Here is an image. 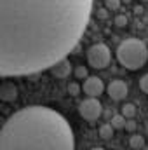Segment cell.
I'll list each match as a JSON object with an SVG mask.
<instances>
[{
    "mask_svg": "<svg viewBox=\"0 0 148 150\" xmlns=\"http://www.w3.org/2000/svg\"><path fill=\"white\" fill-rule=\"evenodd\" d=\"M78 113L85 120H98L101 115V103L98 101V98H87L78 105Z\"/></svg>",
    "mask_w": 148,
    "mask_h": 150,
    "instance_id": "5b68a950",
    "label": "cell"
},
{
    "mask_svg": "<svg viewBox=\"0 0 148 150\" xmlns=\"http://www.w3.org/2000/svg\"><path fill=\"white\" fill-rule=\"evenodd\" d=\"M0 150H75L70 122L49 107H26L0 129Z\"/></svg>",
    "mask_w": 148,
    "mask_h": 150,
    "instance_id": "7a4b0ae2",
    "label": "cell"
},
{
    "mask_svg": "<svg viewBox=\"0 0 148 150\" xmlns=\"http://www.w3.org/2000/svg\"><path fill=\"white\" fill-rule=\"evenodd\" d=\"M111 52L106 44H94L87 49V63L96 70H103L110 65Z\"/></svg>",
    "mask_w": 148,
    "mask_h": 150,
    "instance_id": "277c9868",
    "label": "cell"
},
{
    "mask_svg": "<svg viewBox=\"0 0 148 150\" xmlns=\"http://www.w3.org/2000/svg\"><path fill=\"white\" fill-rule=\"evenodd\" d=\"M106 93H108V96L113 101H122L127 96V84L124 80H120V79H115L108 84Z\"/></svg>",
    "mask_w": 148,
    "mask_h": 150,
    "instance_id": "52a82bcc",
    "label": "cell"
},
{
    "mask_svg": "<svg viewBox=\"0 0 148 150\" xmlns=\"http://www.w3.org/2000/svg\"><path fill=\"white\" fill-rule=\"evenodd\" d=\"M77 75H78V77H82V75L85 77V68H78V70H77Z\"/></svg>",
    "mask_w": 148,
    "mask_h": 150,
    "instance_id": "8fae6325",
    "label": "cell"
},
{
    "mask_svg": "<svg viewBox=\"0 0 148 150\" xmlns=\"http://www.w3.org/2000/svg\"><path fill=\"white\" fill-rule=\"evenodd\" d=\"M82 91H84V94H85L87 98H98L99 94H103V91H105V84H103V80H101L99 77L91 75V77H87V79L84 80V84H82Z\"/></svg>",
    "mask_w": 148,
    "mask_h": 150,
    "instance_id": "8992f818",
    "label": "cell"
},
{
    "mask_svg": "<svg viewBox=\"0 0 148 150\" xmlns=\"http://www.w3.org/2000/svg\"><path fill=\"white\" fill-rule=\"evenodd\" d=\"M117 59L127 70H140L148 61V47L140 38H125L117 47Z\"/></svg>",
    "mask_w": 148,
    "mask_h": 150,
    "instance_id": "3957f363",
    "label": "cell"
},
{
    "mask_svg": "<svg viewBox=\"0 0 148 150\" xmlns=\"http://www.w3.org/2000/svg\"><path fill=\"white\" fill-rule=\"evenodd\" d=\"M92 150H105V149H99V147H98V149H92Z\"/></svg>",
    "mask_w": 148,
    "mask_h": 150,
    "instance_id": "7c38bea8",
    "label": "cell"
},
{
    "mask_svg": "<svg viewBox=\"0 0 148 150\" xmlns=\"http://www.w3.org/2000/svg\"><path fill=\"white\" fill-rule=\"evenodd\" d=\"M118 4H120L118 0H106V5H108V7H113V9H117Z\"/></svg>",
    "mask_w": 148,
    "mask_h": 150,
    "instance_id": "30bf717a",
    "label": "cell"
},
{
    "mask_svg": "<svg viewBox=\"0 0 148 150\" xmlns=\"http://www.w3.org/2000/svg\"><path fill=\"white\" fill-rule=\"evenodd\" d=\"M140 87H141L143 93H147L148 94V74H145L143 77H141V80H140Z\"/></svg>",
    "mask_w": 148,
    "mask_h": 150,
    "instance_id": "ba28073f",
    "label": "cell"
},
{
    "mask_svg": "<svg viewBox=\"0 0 148 150\" xmlns=\"http://www.w3.org/2000/svg\"><path fill=\"white\" fill-rule=\"evenodd\" d=\"M134 112H136V110H134V105H125V107L122 108V113H124L125 117H132Z\"/></svg>",
    "mask_w": 148,
    "mask_h": 150,
    "instance_id": "9c48e42d",
    "label": "cell"
},
{
    "mask_svg": "<svg viewBox=\"0 0 148 150\" xmlns=\"http://www.w3.org/2000/svg\"><path fill=\"white\" fill-rule=\"evenodd\" d=\"M92 0H0V77L56 67L82 38Z\"/></svg>",
    "mask_w": 148,
    "mask_h": 150,
    "instance_id": "6da1fadb",
    "label": "cell"
}]
</instances>
